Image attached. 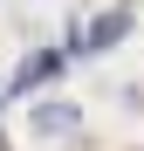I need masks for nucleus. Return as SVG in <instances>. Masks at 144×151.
<instances>
[{
    "label": "nucleus",
    "mask_w": 144,
    "mask_h": 151,
    "mask_svg": "<svg viewBox=\"0 0 144 151\" xmlns=\"http://www.w3.org/2000/svg\"><path fill=\"white\" fill-rule=\"evenodd\" d=\"M76 110H69V103H34V131H48V137H55V131H76Z\"/></svg>",
    "instance_id": "obj_3"
},
{
    "label": "nucleus",
    "mask_w": 144,
    "mask_h": 151,
    "mask_svg": "<svg viewBox=\"0 0 144 151\" xmlns=\"http://www.w3.org/2000/svg\"><path fill=\"white\" fill-rule=\"evenodd\" d=\"M124 35H130V14H103L82 41H69V55H103V48H117Z\"/></svg>",
    "instance_id": "obj_2"
},
{
    "label": "nucleus",
    "mask_w": 144,
    "mask_h": 151,
    "mask_svg": "<svg viewBox=\"0 0 144 151\" xmlns=\"http://www.w3.org/2000/svg\"><path fill=\"white\" fill-rule=\"evenodd\" d=\"M62 69H69V48H34V55L14 69V83H7V89H14V96H34L41 83H55Z\"/></svg>",
    "instance_id": "obj_1"
}]
</instances>
